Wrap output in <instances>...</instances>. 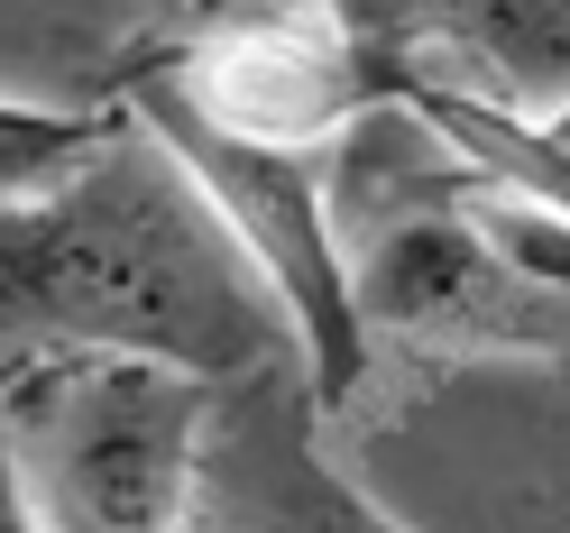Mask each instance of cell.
Here are the masks:
<instances>
[{"mask_svg":"<svg viewBox=\"0 0 570 533\" xmlns=\"http://www.w3.org/2000/svg\"><path fill=\"white\" fill-rule=\"evenodd\" d=\"M0 340H19V359L120 349L239 386L285 349V323L175 157L129 120L92 175L0 211Z\"/></svg>","mask_w":570,"mask_h":533,"instance_id":"6da1fadb","label":"cell"},{"mask_svg":"<svg viewBox=\"0 0 570 533\" xmlns=\"http://www.w3.org/2000/svg\"><path fill=\"white\" fill-rule=\"evenodd\" d=\"M222 386L120 349H38L0 377V433L38 533H185Z\"/></svg>","mask_w":570,"mask_h":533,"instance_id":"7a4b0ae2","label":"cell"},{"mask_svg":"<svg viewBox=\"0 0 570 533\" xmlns=\"http://www.w3.org/2000/svg\"><path fill=\"white\" fill-rule=\"evenodd\" d=\"M111 101L175 157V175L203 194V211L222 221V239L248 258V276L267 286L276 323H285V340H295V359H304V414L332 423L368 386L377 349L360 332V313H350V258H341V239H332L323 157L239 148V138H222L212 120H194L185 101H175L148 65H129V56H120V75H111Z\"/></svg>","mask_w":570,"mask_h":533,"instance_id":"3957f363","label":"cell"},{"mask_svg":"<svg viewBox=\"0 0 570 533\" xmlns=\"http://www.w3.org/2000/svg\"><path fill=\"white\" fill-rule=\"evenodd\" d=\"M129 65L239 148L323 157L386 92V19L368 10H230L185 38H138Z\"/></svg>","mask_w":570,"mask_h":533,"instance_id":"277c9868","label":"cell"},{"mask_svg":"<svg viewBox=\"0 0 570 533\" xmlns=\"http://www.w3.org/2000/svg\"><path fill=\"white\" fill-rule=\"evenodd\" d=\"M350 313H360L368 349L377 332L423 349H570V304L497 258L470 203L368 230L350 258Z\"/></svg>","mask_w":570,"mask_h":533,"instance_id":"5b68a950","label":"cell"},{"mask_svg":"<svg viewBox=\"0 0 570 533\" xmlns=\"http://www.w3.org/2000/svg\"><path fill=\"white\" fill-rule=\"evenodd\" d=\"M405 47L460 56L470 83L451 92H470L524 129H552L570 111V0H488V10H423V19L405 10Z\"/></svg>","mask_w":570,"mask_h":533,"instance_id":"8992f818","label":"cell"},{"mask_svg":"<svg viewBox=\"0 0 570 533\" xmlns=\"http://www.w3.org/2000/svg\"><path fill=\"white\" fill-rule=\"evenodd\" d=\"M222 470H239L222 487V524L230 533H405L377 496L350 487L332 460L313 451V433H295L285 414L239 423Z\"/></svg>","mask_w":570,"mask_h":533,"instance_id":"52a82bcc","label":"cell"},{"mask_svg":"<svg viewBox=\"0 0 570 533\" xmlns=\"http://www.w3.org/2000/svg\"><path fill=\"white\" fill-rule=\"evenodd\" d=\"M129 138L120 101H19L0 92V211L47 203Z\"/></svg>","mask_w":570,"mask_h":533,"instance_id":"ba28073f","label":"cell"},{"mask_svg":"<svg viewBox=\"0 0 570 533\" xmlns=\"http://www.w3.org/2000/svg\"><path fill=\"white\" fill-rule=\"evenodd\" d=\"M0 533H38V515H28V487H19V460H10V433H0Z\"/></svg>","mask_w":570,"mask_h":533,"instance_id":"9c48e42d","label":"cell"}]
</instances>
